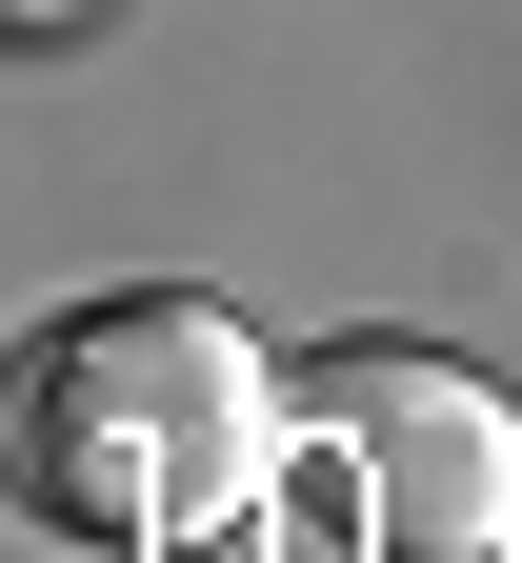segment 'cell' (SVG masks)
I'll use <instances>...</instances> for the list:
<instances>
[{
	"label": "cell",
	"mask_w": 522,
	"mask_h": 563,
	"mask_svg": "<svg viewBox=\"0 0 522 563\" xmlns=\"http://www.w3.org/2000/svg\"><path fill=\"white\" fill-rule=\"evenodd\" d=\"M302 443V363H262L201 282H121V302L21 342V504L81 523L101 563L221 543Z\"/></svg>",
	"instance_id": "cell-1"
},
{
	"label": "cell",
	"mask_w": 522,
	"mask_h": 563,
	"mask_svg": "<svg viewBox=\"0 0 522 563\" xmlns=\"http://www.w3.org/2000/svg\"><path fill=\"white\" fill-rule=\"evenodd\" d=\"M302 443L382 563H502L522 543V402L482 363H442V342H322Z\"/></svg>",
	"instance_id": "cell-2"
}]
</instances>
